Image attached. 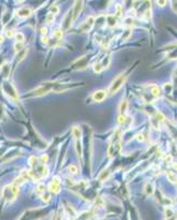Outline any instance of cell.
<instances>
[{
	"instance_id": "cell-1",
	"label": "cell",
	"mask_w": 177,
	"mask_h": 220,
	"mask_svg": "<svg viewBox=\"0 0 177 220\" xmlns=\"http://www.w3.org/2000/svg\"><path fill=\"white\" fill-rule=\"evenodd\" d=\"M71 86L65 83H44L41 86H39L36 89L33 90V96L35 97H41L44 95H47L50 92H64L68 90Z\"/></svg>"
},
{
	"instance_id": "cell-2",
	"label": "cell",
	"mask_w": 177,
	"mask_h": 220,
	"mask_svg": "<svg viewBox=\"0 0 177 220\" xmlns=\"http://www.w3.org/2000/svg\"><path fill=\"white\" fill-rule=\"evenodd\" d=\"M29 163L31 165V170L29 171V175L30 177L33 178L34 181L39 182L41 181L42 178L47 177L49 173H50V170L49 167L46 166V164L43 163H39L37 162V158L35 156H31L30 160H29Z\"/></svg>"
},
{
	"instance_id": "cell-3",
	"label": "cell",
	"mask_w": 177,
	"mask_h": 220,
	"mask_svg": "<svg viewBox=\"0 0 177 220\" xmlns=\"http://www.w3.org/2000/svg\"><path fill=\"white\" fill-rule=\"evenodd\" d=\"M19 194V186L14 184L6 185L3 188H2V192H1V198L2 200H5L8 204H11L13 203L14 200L17 199V196Z\"/></svg>"
},
{
	"instance_id": "cell-4",
	"label": "cell",
	"mask_w": 177,
	"mask_h": 220,
	"mask_svg": "<svg viewBox=\"0 0 177 220\" xmlns=\"http://www.w3.org/2000/svg\"><path fill=\"white\" fill-rule=\"evenodd\" d=\"M121 150V136L119 131H117L114 135H112V140L109 144L108 148V156L109 157H114L117 153H119Z\"/></svg>"
},
{
	"instance_id": "cell-5",
	"label": "cell",
	"mask_w": 177,
	"mask_h": 220,
	"mask_svg": "<svg viewBox=\"0 0 177 220\" xmlns=\"http://www.w3.org/2000/svg\"><path fill=\"white\" fill-rule=\"evenodd\" d=\"M126 80H127V75H126V74H120V75H118V76L111 82V84H110V87H109V89H108L109 95H114V94H117V92L121 89V87L124 85Z\"/></svg>"
},
{
	"instance_id": "cell-6",
	"label": "cell",
	"mask_w": 177,
	"mask_h": 220,
	"mask_svg": "<svg viewBox=\"0 0 177 220\" xmlns=\"http://www.w3.org/2000/svg\"><path fill=\"white\" fill-rule=\"evenodd\" d=\"M2 90H3V92L8 96V98H10V99L13 100V101H17V100L19 101V94L17 92L15 87H14L11 83L3 82V83H2Z\"/></svg>"
},
{
	"instance_id": "cell-7",
	"label": "cell",
	"mask_w": 177,
	"mask_h": 220,
	"mask_svg": "<svg viewBox=\"0 0 177 220\" xmlns=\"http://www.w3.org/2000/svg\"><path fill=\"white\" fill-rule=\"evenodd\" d=\"M49 191L51 194H58L61 192V179L59 177H53V179L51 181L50 185H49Z\"/></svg>"
},
{
	"instance_id": "cell-8",
	"label": "cell",
	"mask_w": 177,
	"mask_h": 220,
	"mask_svg": "<svg viewBox=\"0 0 177 220\" xmlns=\"http://www.w3.org/2000/svg\"><path fill=\"white\" fill-rule=\"evenodd\" d=\"M32 12L33 11L30 7H22L20 9H18V10H15V15L19 19H27L32 14Z\"/></svg>"
},
{
	"instance_id": "cell-9",
	"label": "cell",
	"mask_w": 177,
	"mask_h": 220,
	"mask_svg": "<svg viewBox=\"0 0 177 220\" xmlns=\"http://www.w3.org/2000/svg\"><path fill=\"white\" fill-rule=\"evenodd\" d=\"M83 7H84V2H83V0H76L75 6H74V9H73V18H74V21L77 19L78 15L80 14L81 10H83Z\"/></svg>"
},
{
	"instance_id": "cell-10",
	"label": "cell",
	"mask_w": 177,
	"mask_h": 220,
	"mask_svg": "<svg viewBox=\"0 0 177 220\" xmlns=\"http://www.w3.org/2000/svg\"><path fill=\"white\" fill-rule=\"evenodd\" d=\"M73 22H74V18H73V9H71V11L67 12V14H66L65 18H64V21H63L64 30H67V29L71 28V24H73Z\"/></svg>"
},
{
	"instance_id": "cell-11",
	"label": "cell",
	"mask_w": 177,
	"mask_h": 220,
	"mask_svg": "<svg viewBox=\"0 0 177 220\" xmlns=\"http://www.w3.org/2000/svg\"><path fill=\"white\" fill-rule=\"evenodd\" d=\"M107 96H108V92L100 89V90H97V92H95L92 94V99L95 101H97V102H101V101H104L106 99Z\"/></svg>"
},
{
	"instance_id": "cell-12",
	"label": "cell",
	"mask_w": 177,
	"mask_h": 220,
	"mask_svg": "<svg viewBox=\"0 0 177 220\" xmlns=\"http://www.w3.org/2000/svg\"><path fill=\"white\" fill-rule=\"evenodd\" d=\"M94 24H95V18H94V17H88L87 20H86V21L83 23V25L80 27V29H81L83 32H88V31L92 30Z\"/></svg>"
},
{
	"instance_id": "cell-13",
	"label": "cell",
	"mask_w": 177,
	"mask_h": 220,
	"mask_svg": "<svg viewBox=\"0 0 177 220\" xmlns=\"http://www.w3.org/2000/svg\"><path fill=\"white\" fill-rule=\"evenodd\" d=\"M107 24H108L109 27H111V28L116 27V25H117V17H114L112 14L108 15V17H107Z\"/></svg>"
},
{
	"instance_id": "cell-14",
	"label": "cell",
	"mask_w": 177,
	"mask_h": 220,
	"mask_svg": "<svg viewBox=\"0 0 177 220\" xmlns=\"http://www.w3.org/2000/svg\"><path fill=\"white\" fill-rule=\"evenodd\" d=\"M71 133H73V136H74V140H77V139H81V131L78 127H73V130H71Z\"/></svg>"
},
{
	"instance_id": "cell-15",
	"label": "cell",
	"mask_w": 177,
	"mask_h": 220,
	"mask_svg": "<svg viewBox=\"0 0 177 220\" xmlns=\"http://www.w3.org/2000/svg\"><path fill=\"white\" fill-rule=\"evenodd\" d=\"M45 192H46V187H45V185L44 184H39L35 187V193L39 195V196L43 195Z\"/></svg>"
},
{
	"instance_id": "cell-16",
	"label": "cell",
	"mask_w": 177,
	"mask_h": 220,
	"mask_svg": "<svg viewBox=\"0 0 177 220\" xmlns=\"http://www.w3.org/2000/svg\"><path fill=\"white\" fill-rule=\"evenodd\" d=\"M128 109V101L127 100H122L120 104V107H119V110H120L121 114H126Z\"/></svg>"
},
{
	"instance_id": "cell-17",
	"label": "cell",
	"mask_w": 177,
	"mask_h": 220,
	"mask_svg": "<svg viewBox=\"0 0 177 220\" xmlns=\"http://www.w3.org/2000/svg\"><path fill=\"white\" fill-rule=\"evenodd\" d=\"M166 176H167V178H168V181H170V183H177V176H176V174H174L173 172H170V171H168L167 173H166Z\"/></svg>"
},
{
	"instance_id": "cell-18",
	"label": "cell",
	"mask_w": 177,
	"mask_h": 220,
	"mask_svg": "<svg viewBox=\"0 0 177 220\" xmlns=\"http://www.w3.org/2000/svg\"><path fill=\"white\" fill-rule=\"evenodd\" d=\"M66 209H67V213L69 215L68 217H69V219L73 220L74 218H76V213H75V210H74V208L71 206H67L66 207Z\"/></svg>"
},
{
	"instance_id": "cell-19",
	"label": "cell",
	"mask_w": 177,
	"mask_h": 220,
	"mask_svg": "<svg viewBox=\"0 0 177 220\" xmlns=\"http://www.w3.org/2000/svg\"><path fill=\"white\" fill-rule=\"evenodd\" d=\"M14 37H15V41L18 43H23V41H24V34L22 32H15Z\"/></svg>"
},
{
	"instance_id": "cell-20",
	"label": "cell",
	"mask_w": 177,
	"mask_h": 220,
	"mask_svg": "<svg viewBox=\"0 0 177 220\" xmlns=\"http://www.w3.org/2000/svg\"><path fill=\"white\" fill-rule=\"evenodd\" d=\"M104 70H105V68L102 67V65L100 64L99 62L94 64V72H95V73H97V74H100V73L104 71Z\"/></svg>"
},
{
	"instance_id": "cell-21",
	"label": "cell",
	"mask_w": 177,
	"mask_h": 220,
	"mask_svg": "<svg viewBox=\"0 0 177 220\" xmlns=\"http://www.w3.org/2000/svg\"><path fill=\"white\" fill-rule=\"evenodd\" d=\"M145 193H146V195H152L153 193H154V187H153V185L148 183V184L145 185Z\"/></svg>"
},
{
	"instance_id": "cell-22",
	"label": "cell",
	"mask_w": 177,
	"mask_h": 220,
	"mask_svg": "<svg viewBox=\"0 0 177 220\" xmlns=\"http://www.w3.org/2000/svg\"><path fill=\"white\" fill-rule=\"evenodd\" d=\"M68 171H69V173H71V175H76L78 173V169L76 165H74V164H71L68 166Z\"/></svg>"
},
{
	"instance_id": "cell-23",
	"label": "cell",
	"mask_w": 177,
	"mask_h": 220,
	"mask_svg": "<svg viewBox=\"0 0 177 220\" xmlns=\"http://www.w3.org/2000/svg\"><path fill=\"white\" fill-rule=\"evenodd\" d=\"M151 92L153 94V96H158L160 94H161V90H160V88H158V86H153L152 88H151Z\"/></svg>"
},
{
	"instance_id": "cell-24",
	"label": "cell",
	"mask_w": 177,
	"mask_h": 220,
	"mask_svg": "<svg viewBox=\"0 0 177 220\" xmlns=\"http://www.w3.org/2000/svg\"><path fill=\"white\" fill-rule=\"evenodd\" d=\"M53 36H54L55 39H57V40H61V39L63 37V30H56V31L54 32Z\"/></svg>"
},
{
	"instance_id": "cell-25",
	"label": "cell",
	"mask_w": 177,
	"mask_h": 220,
	"mask_svg": "<svg viewBox=\"0 0 177 220\" xmlns=\"http://www.w3.org/2000/svg\"><path fill=\"white\" fill-rule=\"evenodd\" d=\"M46 23H47V24H53V23H54V14L50 12V13L46 15Z\"/></svg>"
},
{
	"instance_id": "cell-26",
	"label": "cell",
	"mask_w": 177,
	"mask_h": 220,
	"mask_svg": "<svg viewBox=\"0 0 177 220\" xmlns=\"http://www.w3.org/2000/svg\"><path fill=\"white\" fill-rule=\"evenodd\" d=\"M50 11H51V13H53L54 15H55V14H58V12H59V8L57 7L56 5H53V6H51Z\"/></svg>"
},
{
	"instance_id": "cell-27",
	"label": "cell",
	"mask_w": 177,
	"mask_h": 220,
	"mask_svg": "<svg viewBox=\"0 0 177 220\" xmlns=\"http://www.w3.org/2000/svg\"><path fill=\"white\" fill-rule=\"evenodd\" d=\"M15 35V31L14 30H7L6 31V36L9 37V39H12Z\"/></svg>"
},
{
	"instance_id": "cell-28",
	"label": "cell",
	"mask_w": 177,
	"mask_h": 220,
	"mask_svg": "<svg viewBox=\"0 0 177 220\" xmlns=\"http://www.w3.org/2000/svg\"><path fill=\"white\" fill-rule=\"evenodd\" d=\"M40 161H41V163L46 164L47 163V161H49V156L46 155V154H42L41 157H40Z\"/></svg>"
},
{
	"instance_id": "cell-29",
	"label": "cell",
	"mask_w": 177,
	"mask_h": 220,
	"mask_svg": "<svg viewBox=\"0 0 177 220\" xmlns=\"http://www.w3.org/2000/svg\"><path fill=\"white\" fill-rule=\"evenodd\" d=\"M126 120H127V118H126V114H119V117H118V121H119V123H124L126 122Z\"/></svg>"
},
{
	"instance_id": "cell-30",
	"label": "cell",
	"mask_w": 177,
	"mask_h": 220,
	"mask_svg": "<svg viewBox=\"0 0 177 220\" xmlns=\"http://www.w3.org/2000/svg\"><path fill=\"white\" fill-rule=\"evenodd\" d=\"M165 213H166V217H167V218H170V217H173V216H174V211H173L170 208H168V207H167V209H166Z\"/></svg>"
},
{
	"instance_id": "cell-31",
	"label": "cell",
	"mask_w": 177,
	"mask_h": 220,
	"mask_svg": "<svg viewBox=\"0 0 177 220\" xmlns=\"http://www.w3.org/2000/svg\"><path fill=\"white\" fill-rule=\"evenodd\" d=\"M122 15V6L118 5L117 6V17H121Z\"/></svg>"
},
{
	"instance_id": "cell-32",
	"label": "cell",
	"mask_w": 177,
	"mask_h": 220,
	"mask_svg": "<svg viewBox=\"0 0 177 220\" xmlns=\"http://www.w3.org/2000/svg\"><path fill=\"white\" fill-rule=\"evenodd\" d=\"M156 2H157V5L160 7H164L166 5V0H156Z\"/></svg>"
},
{
	"instance_id": "cell-33",
	"label": "cell",
	"mask_w": 177,
	"mask_h": 220,
	"mask_svg": "<svg viewBox=\"0 0 177 220\" xmlns=\"http://www.w3.org/2000/svg\"><path fill=\"white\" fill-rule=\"evenodd\" d=\"M136 140H138V141H140V142H142V141L144 140V136H143V134H141V133L136 134Z\"/></svg>"
},
{
	"instance_id": "cell-34",
	"label": "cell",
	"mask_w": 177,
	"mask_h": 220,
	"mask_svg": "<svg viewBox=\"0 0 177 220\" xmlns=\"http://www.w3.org/2000/svg\"><path fill=\"white\" fill-rule=\"evenodd\" d=\"M41 32H42L43 35H46V33H47V29H46V27H42V28H41Z\"/></svg>"
},
{
	"instance_id": "cell-35",
	"label": "cell",
	"mask_w": 177,
	"mask_h": 220,
	"mask_svg": "<svg viewBox=\"0 0 177 220\" xmlns=\"http://www.w3.org/2000/svg\"><path fill=\"white\" fill-rule=\"evenodd\" d=\"M42 42L44 43V44H47V43H49V39H47L46 36L43 35V36H42Z\"/></svg>"
},
{
	"instance_id": "cell-36",
	"label": "cell",
	"mask_w": 177,
	"mask_h": 220,
	"mask_svg": "<svg viewBox=\"0 0 177 220\" xmlns=\"http://www.w3.org/2000/svg\"><path fill=\"white\" fill-rule=\"evenodd\" d=\"M173 8H174V10H175V11L177 12V1H175V2H174V5H173Z\"/></svg>"
},
{
	"instance_id": "cell-37",
	"label": "cell",
	"mask_w": 177,
	"mask_h": 220,
	"mask_svg": "<svg viewBox=\"0 0 177 220\" xmlns=\"http://www.w3.org/2000/svg\"><path fill=\"white\" fill-rule=\"evenodd\" d=\"M2 41H3V36L0 35V42H2Z\"/></svg>"
},
{
	"instance_id": "cell-38",
	"label": "cell",
	"mask_w": 177,
	"mask_h": 220,
	"mask_svg": "<svg viewBox=\"0 0 177 220\" xmlns=\"http://www.w3.org/2000/svg\"><path fill=\"white\" fill-rule=\"evenodd\" d=\"M18 2H22V1H24V0H17Z\"/></svg>"
}]
</instances>
